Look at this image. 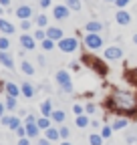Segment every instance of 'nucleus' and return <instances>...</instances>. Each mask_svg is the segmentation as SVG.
<instances>
[{
    "label": "nucleus",
    "mask_w": 137,
    "mask_h": 145,
    "mask_svg": "<svg viewBox=\"0 0 137 145\" xmlns=\"http://www.w3.org/2000/svg\"><path fill=\"white\" fill-rule=\"evenodd\" d=\"M55 42H57V40H53V39H48V36H46V39L42 40V48H44V50H53V48H55Z\"/></svg>",
    "instance_id": "cd10ccee"
},
{
    "label": "nucleus",
    "mask_w": 137,
    "mask_h": 145,
    "mask_svg": "<svg viewBox=\"0 0 137 145\" xmlns=\"http://www.w3.org/2000/svg\"><path fill=\"white\" fill-rule=\"evenodd\" d=\"M38 4H40L42 8H48V6H50V0H40V2H38Z\"/></svg>",
    "instance_id": "c03bdc74"
},
{
    "label": "nucleus",
    "mask_w": 137,
    "mask_h": 145,
    "mask_svg": "<svg viewBox=\"0 0 137 145\" xmlns=\"http://www.w3.org/2000/svg\"><path fill=\"white\" fill-rule=\"evenodd\" d=\"M107 107L115 113H125V115H133L137 113V97L127 91H111V95L107 99Z\"/></svg>",
    "instance_id": "f257e3e1"
},
{
    "label": "nucleus",
    "mask_w": 137,
    "mask_h": 145,
    "mask_svg": "<svg viewBox=\"0 0 137 145\" xmlns=\"http://www.w3.org/2000/svg\"><path fill=\"white\" fill-rule=\"evenodd\" d=\"M125 141H127L129 145H135V143H137V131H131V133H127V135H125Z\"/></svg>",
    "instance_id": "c756f323"
},
{
    "label": "nucleus",
    "mask_w": 137,
    "mask_h": 145,
    "mask_svg": "<svg viewBox=\"0 0 137 145\" xmlns=\"http://www.w3.org/2000/svg\"><path fill=\"white\" fill-rule=\"evenodd\" d=\"M16 145H30V137H18V143Z\"/></svg>",
    "instance_id": "a19ab883"
},
{
    "label": "nucleus",
    "mask_w": 137,
    "mask_h": 145,
    "mask_svg": "<svg viewBox=\"0 0 137 145\" xmlns=\"http://www.w3.org/2000/svg\"><path fill=\"white\" fill-rule=\"evenodd\" d=\"M61 145H73V143H68L67 139H63V143H61Z\"/></svg>",
    "instance_id": "3c124183"
},
{
    "label": "nucleus",
    "mask_w": 137,
    "mask_h": 145,
    "mask_svg": "<svg viewBox=\"0 0 137 145\" xmlns=\"http://www.w3.org/2000/svg\"><path fill=\"white\" fill-rule=\"evenodd\" d=\"M0 6H2V8H8V6H10V0H0Z\"/></svg>",
    "instance_id": "49530a36"
},
{
    "label": "nucleus",
    "mask_w": 137,
    "mask_h": 145,
    "mask_svg": "<svg viewBox=\"0 0 137 145\" xmlns=\"http://www.w3.org/2000/svg\"><path fill=\"white\" fill-rule=\"evenodd\" d=\"M0 30H2V34H14V24H10L4 18H0Z\"/></svg>",
    "instance_id": "6ab92c4d"
},
{
    "label": "nucleus",
    "mask_w": 137,
    "mask_h": 145,
    "mask_svg": "<svg viewBox=\"0 0 137 145\" xmlns=\"http://www.w3.org/2000/svg\"><path fill=\"white\" fill-rule=\"evenodd\" d=\"M73 111H75V115H81V113H85V107L79 105V103H75L73 105Z\"/></svg>",
    "instance_id": "4c0bfd02"
},
{
    "label": "nucleus",
    "mask_w": 137,
    "mask_h": 145,
    "mask_svg": "<svg viewBox=\"0 0 137 145\" xmlns=\"http://www.w3.org/2000/svg\"><path fill=\"white\" fill-rule=\"evenodd\" d=\"M20 69H22V72H24V75H34V67L28 63V61H22V65H20Z\"/></svg>",
    "instance_id": "a878e982"
},
{
    "label": "nucleus",
    "mask_w": 137,
    "mask_h": 145,
    "mask_svg": "<svg viewBox=\"0 0 137 145\" xmlns=\"http://www.w3.org/2000/svg\"><path fill=\"white\" fill-rule=\"evenodd\" d=\"M46 22H48V18H46L44 14H38V16H37V26H38V28H44Z\"/></svg>",
    "instance_id": "7c9ffc66"
},
{
    "label": "nucleus",
    "mask_w": 137,
    "mask_h": 145,
    "mask_svg": "<svg viewBox=\"0 0 137 145\" xmlns=\"http://www.w3.org/2000/svg\"><path fill=\"white\" fill-rule=\"evenodd\" d=\"M4 111H6V105H4V103H0V117L4 115Z\"/></svg>",
    "instance_id": "de8ad7c7"
},
{
    "label": "nucleus",
    "mask_w": 137,
    "mask_h": 145,
    "mask_svg": "<svg viewBox=\"0 0 137 145\" xmlns=\"http://www.w3.org/2000/svg\"><path fill=\"white\" fill-rule=\"evenodd\" d=\"M50 121H53L50 117H44V115H42V117H38V119H37V125L44 131V129H48V127H50Z\"/></svg>",
    "instance_id": "4be33fe9"
},
{
    "label": "nucleus",
    "mask_w": 137,
    "mask_h": 145,
    "mask_svg": "<svg viewBox=\"0 0 137 145\" xmlns=\"http://www.w3.org/2000/svg\"><path fill=\"white\" fill-rule=\"evenodd\" d=\"M97 111V107H95V103H87V107H85V113L87 115H93Z\"/></svg>",
    "instance_id": "c9c22d12"
},
{
    "label": "nucleus",
    "mask_w": 137,
    "mask_h": 145,
    "mask_svg": "<svg viewBox=\"0 0 137 145\" xmlns=\"http://www.w3.org/2000/svg\"><path fill=\"white\" fill-rule=\"evenodd\" d=\"M57 44H59V50H63V52H75L79 48V40L75 36H63Z\"/></svg>",
    "instance_id": "20e7f679"
},
{
    "label": "nucleus",
    "mask_w": 137,
    "mask_h": 145,
    "mask_svg": "<svg viewBox=\"0 0 137 145\" xmlns=\"http://www.w3.org/2000/svg\"><path fill=\"white\" fill-rule=\"evenodd\" d=\"M85 30H87V32H101V30H103V22H99V20H89L87 24H85Z\"/></svg>",
    "instance_id": "f3484780"
},
{
    "label": "nucleus",
    "mask_w": 137,
    "mask_h": 145,
    "mask_svg": "<svg viewBox=\"0 0 137 145\" xmlns=\"http://www.w3.org/2000/svg\"><path fill=\"white\" fill-rule=\"evenodd\" d=\"M111 133H113V127H111V125H105V127L101 129V135H103V139H109V137H111Z\"/></svg>",
    "instance_id": "2f4dec72"
},
{
    "label": "nucleus",
    "mask_w": 137,
    "mask_h": 145,
    "mask_svg": "<svg viewBox=\"0 0 137 145\" xmlns=\"http://www.w3.org/2000/svg\"><path fill=\"white\" fill-rule=\"evenodd\" d=\"M40 115H44V117L53 115V101H50V99H46V101L40 103Z\"/></svg>",
    "instance_id": "dca6fc26"
},
{
    "label": "nucleus",
    "mask_w": 137,
    "mask_h": 145,
    "mask_svg": "<svg viewBox=\"0 0 137 145\" xmlns=\"http://www.w3.org/2000/svg\"><path fill=\"white\" fill-rule=\"evenodd\" d=\"M32 36H34V39H37V40H40V42H42V40L46 39V30H42V28H38V30H37V32H34Z\"/></svg>",
    "instance_id": "72a5a7b5"
},
{
    "label": "nucleus",
    "mask_w": 137,
    "mask_h": 145,
    "mask_svg": "<svg viewBox=\"0 0 137 145\" xmlns=\"http://www.w3.org/2000/svg\"><path fill=\"white\" fill-rule=\"evenodd\" d=\"M133 42H135V44H137V32H135V34H133Z\"/></svg>",
    "instance_id": "603ef678"
},
{
    "label": "nucleus",
    "mask_w": 137,
    "mask_h": 145,
    "mask_svg": "<svg viewBox=\"0 0 137 145\" xmlns=\"http://www.w3.org/2000/svg\"><path fill=\"white\" fill-rule=\"evenodd\" d=\"M46 36L59 42V40L63 39V30H61L59 26H46Z\"/></svg>",
    "instance_id": "f8f14e48"
},
{
    "label": "nucleus",
    "mask_w": 137,
    "mask_h": 145,
    "mask_svg": "<svg viewBox=\"0 0 137 145\" xmlns=\"http://www.w3.org/2000/svg\"><path fill=\"white\" fill-rule=\"evenodd\" d=\"M30 121H37V117H34V115H26V123H30Z\"/></svg>",
    "instance_id": "09e8293b"
},
{
    "label": "nucleus",
    "mask_w": 137,
    "mask_h": 145,
    "mask_svg": "<svg viewBox=\"0 0 137 145\" xmlns=\"http://www.w3.org/2000/svg\"><path fill=\"white\" fill-rule=\"evenodd\" d=\"M2 10H4V8H2V6H0V14H2Z\"/></svg>",
    "instance_id": "5fc2aeb1"
},
{
    "label": "nucleus",
    "mask_w": 137,
    "mask_h": 145,
    "mask_svg": "<svg viewBox=\"0 0 137 145\" xmlns=\"http://www.w3.org/2000/svg\"><path fill=\"white\" fill-rule=\"evenodd\" d=\"M20 28H22V30H28V28H30V20H28V18L20 20Z\"/></svg>",
    "instance_id": "ea45409f"
},
{
    "label": "nucleus",
    "mask_w": 137,
    "mask_h": 145,
    "mask_svg": "<svg viewBox=\"0 0 137 145\" xmlns=\"http://www.w3.org/2000/svg\"><path fill=\"white\" fill-rule=\"evenodd\" d=\"M75 123H77V127H81V129H85V127H89V125H91V121H89V115H85V113L77 115Z\"/></svg>",
    "instance_id": "aec40b11"
},
{
    "label": "nucleus",
    "mask_w": 137,
    "mask_h": 145,
    "mask_svg": "<svg viewBox=\"0 0 137 145\" xmlns=\"http://www.w3.org/2000/svg\"><path fill=\"white\" fill-rule=\"evenodd\" d=\"M115 18H117V22L121 24V26H127V24L131 22V14H129L125 8H119V12L115 14Z\"/></svg>",
    "instance_id": "9d476101"
},
{
    "label": "nucleus",
    "mask_w": 137,
    "mask_h": 145,
    "mask_svg": "<svg viewBox=\"0 0 137 145\" xmlns=\"http://www.w3.org/2000/svg\"><path fill=\"white\" fill-rule=\"evenodd\" d=\"M16 16L20 18V20H24V18H30L32 16V8L28 4H20L18 8H16Z\"/></svg>",
    "instance_id": "ddd939ff"
},
{
    "label": "nucleus",
    "mask_w": 137,
    "mask_h": 145,
    "mask_svg": "<svg viewBox=\"0 0 137 145\" xmlns=\"http://www.w3.org/2000/svg\"><path fill=\"white\" fill-rule=\"evenodd\" d=\"M65 111H61V109H57V111H53V115H50V119H53L55 123H63L65 121Z\"/></svg>",
    "instance_id": "b1692460"
},
{
    "label": "nucleus",
    "mask_w": 137,
    "mask_h": 145,
    "mask_svg": "<svg viewBox=\"0 0 137 145\" xmlns=\"http://www.w3.org/2000/svg\"><path fill=\"white\" fill-rule=\"evenodd\" d=\"M85 46H87L89 50H99L103 46V36L99 32H87L85 34V39H83Z\"/></svg>",
    "instance_id": "7ed1b4c3"
},
{
    "label": "nucleus",
    "mask_w": 137,
    "mask_h": 145,
    "mask_svg": "<svg viewBox=\"0 0 137 145\" xmlns=\"http://www.w3.org/2000/svg\"><path fill=\"white\" fill-rule=\"evenodd\" d=\"M89 143L91 145H103V135L101 133H91L89 135Z\"/></svg>",
    "instance_id": "393cba45"
},
{
    "label": "nucleus",
    "mask_w": 137,
    "mask_h": 145,
    "mask_svg": "<svg viewBox=\"0 0 137 145\" xmlns=\"http://www.w3.org/2000/svg\"><path fill=\"white\" fill-rule=\"evenodd\" d=\"M127 125H129V121H127V119H115L111 127H113V131H119V129H125Z\"/></svg>",
    "instance_id": "5701e85b"
},
{
    "label": "nucleus",
    "mask_w": 137,
    "mask_h": 145,
    "mask_svg": "<svg viewBox=\"0 0 137 145\" xmlns=\"http://www.w3.org/2000/svg\"><path fill=\"white\" fill-rule=\"evenodd\" d=\"M103 57H105L107 61H119V59L123 57V50H121V46H117V44H111V46H107V48H105Z\"/></svg>",
    "instance_id": "423d86ee"
},
{
    "label": "nucleus",
    "mask_w": 137,
    "mask_h": 145,
    "mask_svg": "<svg viewBox=\"0 0 137 145\" xmlns=\"http://www.w3.org/2000/svg\"><path fill=\"white\" fill-rule=\"evenodd\" d=\"M129 2H131V0H115L113 4H115L117 8H127V4H129Z\"/></svg>",
    "instance_id": "e433bc0d"
},
{
    "label": "nucleus",
    "mask_w": 137,
    "mask_h": 145,
    "mask_svg": "<svg viewBox=\"0 0 137 145\" xmlns=\"http://www.w3.org/2000/svg\"><path fill=\"white\" fill-rule=\"evenodd\" d=\"M14 133L18 135V137H26V127H24V125H20V127H18V129H16Z\"/></svg>",
    "instance_id": "58836bf2"
},
{
    "label": "nucleus",
    "mask_w": 137,
    "mask_h": 145,
    "mask_svg": "<svg viewBox=\"0 0 137 145\" xmlns=\"http://www.w3.org/2000/svg\"><path fill=\"white\" fill-rule=\"evenodd\" d=\"M55 81L59 83V87L63 89V93H73V81H71V75H68L67 71H57L55 75Z\"/></svg>",
    "instance_id": "f03ea898"
},
{
    "label": "nucleus",
    "mask_w": 137,
    "mask_h": 145,
    "mask_svg": "<svg viewBox=\"0 0 137 145\" xmlns=\"http://www.w3.org/2000/svg\"><path fill=\"white\" fill-rule=\"evenodd\" d=\"M129 79H131V83H135V85H137V69L129 72Z\"/></svg>",
    "instance_id": "79ce46f5"
},
{
    "label": "nucleus",
    "mask_w": 137,
    "mask_h": 145,
    "mask_svg": "<svg viewBox=\"0 0 137 145\" xmlns=\"http://www.w3.org/2000/svg\"><path fill=\"white\" fill-rule=\"evenodd\" d=\"M6 127H8V129H12V131H16V129L20 127V119H18V117H10Z\"/></svg>",
    "instance_id": "bb28decb"
},
{
    "label": "nucleus",
    "mask_w": 137,
    "mask_h": 145,
    "mask_svg": "<svg viewBox=\"0 0 137 145\" xmlns=\"http://www.w3.org/2000/svg\"><path fill=\"white\" fill-rule=\"evenodd\" d=\"M71 69H73V71H79V69H81V65H79V63H73V65H71Z\"/></svg>",
    "instance_id": "8fccbe9b"
},
{
    "label": "nucleus",
    "mask_w": 137,
    "mask_h": 145,
    "mask_svg": "<svg viewBox=\"0 0 137 145\" xmlns=\"http://www.w3.org/2000/svg\"><path fill=\"white\" fill-rule=\"evenodd\" d=\"M20 91H22V95H24L26 99H32V97H34V87H32V83H22V85H20Z\"/></svg>",
    "instance_id": "a211bd4d"
},
{
    "label": "nucleus",
    "mask_w": 137,
    "mask_h": 145,
    "mask_svg": "<svg viewBox=\"0 0 137 145\" xmlns=\"http://www.w3.org/2000/svg\"><path fill=\"white\" fill-rule=\"evenodd\" d=\"M0 63H2V67H6V69H14V61H12L8 50H0Z\"/></svg>",
    "instance_id": "4468645a"
},
{
    "label": "nucleus",
    "mask_w": 137,
    "mask_h": 145,
    "mask_svg": "<svg viewBox=\"0 0 137 145\" xmlns=\"http://www.w3.org/2000/svg\"><path fill=\"white\" fill-rule=\"evenodd\" d=\"M91 127H93V129H99V127H101V121H97V119L91 121Z\"/></svg>",
    "instance_id": "a18cd8bd"
},
{
    "label": "nucleus",
    "mask_w": 137,
    "mask_h": 145,
    "mask_svg": "<svg viewBox=\"0 0 137 145\" xmlns=\"http://www.w3.org/2000/svg\"><path fill=\"white\" fill-rule=\"evenodd\" d=\"M44 137H46V139H50V141H59V139H61V131L57 129V127L50 125L48 129H44Z\"/></svg>",
    "instance_id": "2eb2a0df"
},
{
    "label": "nucleus",
    "mask_w": 137,
    "mask_h": 145,
    "mask_svg": "<svg viewBox=\"0 0 137 145\" xmlns=\"http://www.w3.org/2000/svg\"><path fill=\"white\" fill-rule=\"evenodd\" d=\"M38 145H50V139L42 137V139H38Z\"/></svg>",
    "instance_id": "37998d69"
},
{
    "label": "nucleus",
    "mask_w": 137,
    "mask_h": 145,
    "mask_svg": "<svg viewBox=\"0 0 137 145\" xmlns=\"http://www.w3.org/2000/svg\"><path fill=\"white\" fill-rule=\"evenodd\" d=\"M53 16L57 18V20H67L68 16H71V8H68L67 4H59L53 8Z\"/></svg>",
    "instance_id": "0eeeda50"
},
{
    "label": "nucleus",
    "mask_w": 137,
    "mask_h": 145,
    "mask_svg": "<svg viewBox=\"0 0 137 145\" xmlns=\"http://www.w3.org/2000/svg\"><path fill=\"white\" fill-rule=\"evenodd\" d=\"M59 131H61V139H68V135H71V129H68V127H65V125L59 127Z\"/></svg>",
    "instance_id": "f704fd0d"
},
{
    "label": "nucleus",
    "mask_w": 137,
    "mask_h": 145,
    "mask_svg": "<svg viewBox=\"0 0 137 145\" xmlns=\"http://www.w3.org/2000/svg\"><path fill=\"white\" fill-rule=\"evenodd\" d=\"M8 48H10L8 36H0V50H8Z\"/></svg>",
    "instance_id": "473e14b6"
},
{
    "label": "nucleus",
    "mask_w": 137,
    "mask_h": 145,
    "mask_svg": "<svg viewBox=\"0 0 137 145\" xmlns=\"http://www.w3.org/2000/svg\"><path fill=\"white\" fill-rule=\"evenodd\" d=\"M105 2H115V0H105Z\"/></svg>",
    "instance_id": "864d4df0"
},
{
    "label": "nucleus",
    "mask_w": 137,
    "mask_h": 145,
    "mask_svg": "<svg viewBox=\"0 0 137 145\" xmlns=\"http://www.w3.org/2000/svg\"><path fill=\"white\" fill-rule=\"evenodd\" d=\"M83 63H87V65H91V69L93 71H97L99 75H107V67L103 65L99 59H93L91 54H85V59H83Z\"/></svg>",
    "instance_id": "39448f33"
},
{
    "label": "nucleus",
    "mask_w": 137,
    "mask_h": 145,
    "mask_svg": "<svg viewBox=\"0 0 137 145\" xmlns=\"http://www.w3.org/2000/svg\"><path fill=\"white\" fill-rule=\"evenodd\" d=\"M4 105H6V109H8V111L16 109V97H10V95H8V97H6V103H4Z\"/></svg>",
    "instance_id": "c85d7f7f"
},
{
    "label": "nucleus",
    "mask_w": 137,
    "mask_h": 145,
    "mask_svg": "<svg viewBox=\"0 0 137 145\" xmlns=\"http://www.w3.org/2000/svg\"><path fill=\"white\" fill-rule=\"evenodd\" d=\"M20 44L24 50H34V46H37V39L30 34H20Z\"/></svg>",
    "instance_id": "6e6552de"
},
{
    "label": "nucleus",
    "mask_w": 137,
    "mask_h": 145,
    "mask_svg": "<svg viewBox=\"0 0 137 145\" xmlns=\"http://www.w3.org/2000/svg\"><path fill=\"white\" fill-rule=\"evenodd\" d=\"M4 91H6V95H10V97H18L22 91H20V87L16 85V83H4Z\"/></svg>",
    "instance_id": "9b49d317"
},
{
    "label": "nucleus",
    "mask_w": 137,
    "mask_h": 145,
    "mask_svg": "<svg viewBox=\"0 0 137 145\" xmlns=\"http://www.w3.org/2000/svg\"><path fill=\"white\" fill-rule=\"evenodd\" d=\"M68 8H71V10H75V12H79L81 8H83V0H67V2H65Z\"/></svg>",
    "instance_id": "412c9836"
},
{
    "label": "nucleus",
    "mask_w": 137,
    "mask_h": 145,
    "mask_svg": "<svg viewBox=\"0 0 137 145\" xmlns=\"http://www.w3.org/2000/svg\"><path fill=\"white\" fill-rule=\"evenodd\" d=\"M24 127H26V137H30V139H37V137H38V133L42 131L40 127L37 125V121H30V123H26Z\"/></svg>",
    "instance_id": "1a4fd4ad"
}]
</instances>
